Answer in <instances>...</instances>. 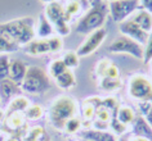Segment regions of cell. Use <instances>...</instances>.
I'll list each match as a JSON object with an SVG mask.
<instances>
[{
    "label": "cell",
    "instance_id": "cell-15",
    "mask_svg": "<svg viewBox=\"0 0 152 141\" xmlns=\"http://www.w3.org/2000/svg\"><path fill=\"white\" fill-rule=\"evenodd\" d=\"M35 33L39 36V39H49L56 33L52 23L47 20L44 13H41L39 16L37 25H35Z\"/></svg>",
    "mask_w": 152,
    "mask_h": 141
},
{
    "label": "cell",
    "instance_id": "cell-16",
    "mask_svg": "<svg viewBox=\"0 0 152 141\" xmlns=\"http://www.w3.org/2000/svg\"><path fill=\"white\" fill-rule=\"evenodd\" d=\"M85 140L88 141H117L116 136L113 133L107 131H97V129H86L83 133Z\"/></svg>",
    "mask_w": 152,
    "mask_h": 141
},
{
    "label": "cell",
    "instance_id": "cell-36",
    "mask_svg": "<svg viewBox=\"0 0 152 141\" xmlns=\"http://www.w3.org/2000/svg\"><path fill=\"white\" fill-rule=\"evenodd\" d=\"M103 108L111 110V109H116L119 108V101H117V99L115 96H108V98H104L103 100H102V104H101Z\"/></svg>",
    "mask_w": 152,
    "mask_h": 141
},
{
    "label": "cell",
    "instance_id": "cell-39",
    "mask_svg": "<svg viewBox=\"0 0 152 141\" xmlns=\"http://www.w3.org/2000/svg\"><path fill=\"white\" fill-rule=\"evenodd\" d=\"M139 5L142 9L147 10L152 14V0H139Z\"/></svg>",
    "mask_w": 152,
    "mask_h": 141
},
{
    "label": "cell",
    "instance_id": "cell-22",
    "mask_svg": "<svg viewBox=\"0 0 152 141\" xmlns=\"http://www.w3.org/2000/svg\"><path fill=\"white\" fill-rule=\"evenodd\" d=\"M20 49V45L10 40L8 36L0 33V54H8V53L17 51Z\"/></svg>",
    "mask_w": 152,
    "mask_h": 141
},
{
    "label": "cell",
    "instance_id": "cell-46",
    "mask_svg": "<svg viewBox=\"0 0 152 141\" xmlns=\"http://www.w3.org/2000/svg\"><path fill=\"white\" fill-rule=\"evenodd\" d=\"M1 129H3V127H1V123H0V133H1Z\"/></svg>",
    "mask_w": 152,
    "mask_h": 141
},
{
    "label": "cell",
    "instance_id": "cell-27",
    "mask_svg": "<svg viewBox=\"0 0 152 141\" xmlns=\"http://www.w3.org/2000/svg\"><path fill=\"white\" fill-rule=\"evenodd\" d=\"M43 114H44L43 106L34 104V105H30L28 108L26 109L25 117L27 118L28 121H37V119H40V118L43 117Z\"/></svg>",
    "mask_w": 152,
    "mask_h": 141
},
{
    "label": "cell",
    "instance_id": "cell-37",
    "mask_svg": "<svg viewBox=\"0 0 152 141\" xmlns=\"http://www.w3.org/2000/svg\"><path fill=\"white\" fill-rule=\"evenodd\" d=\"M110 126H111V128H112L116 133H124V132L128 129V126L123 124L121 122L117 121L116 118H113V119H112L111 122H110Z\"/></svg>",
    "mask_w": 152,
    "mask_h": 141
},
{
    "label": "cell",
    "instance_id": "cell-45",
    "mask_svg": "<svg viewBox=\"0 0 152 141\" xmlns=\"http://www.w3.org/2000/svg\"><path fill=\"white\" fill-rule=\"evenodd\" d=\"M40 1L45 3V4H50V3H56V1H58V0H40Z\"/></svg>",
    "mask_w": 152,
    "mask_h": 141
},
{
    "label": "cell",
    "instance_id": "cell-17",
    "mask_svg": "<svg viewBox=\"0 0 152 141\" xmlns=\"http://www.w3.org/2000/svg\"><path fill=\"white\" fill-rule=\"evenodd\" d=\"M84 4L81 3V0H68V3L63 7L64 9V18L66 21L70 23V21H72L76 16H79L83 9Z\"/></svg>",
    "mask_w": 152,
    "mask_h": 141
},
{
    "label": "cell",
    "instance_id": "cell-31",
    "mask_svg": "<svg viewBox=\"0 0 152 141\" xmlns=\"http://www.w3.org/2000/svg\"><path fill=\"white\" fill-rule=\"evenodd\" d=\"M80 128H81V121L76 117L68 119L66 123H64V129H66L67 133H76Z\"/></svg>",
    "mask_w": 152,
    "mask_h": 141
},
{
    "label": "cell",
    "instance_id": "cell-10",
    "mask_svg": "<svg viewBox=\"0 0 152 141\" xmlns=\"http://www.w3.org/2000/svg\"><path fill=\"white\" fill-rule=\"evenodd\" d=\"M119 31L121 35L130 37V39L137 41V43H139L140 45L146 44L148 35H150V33L144 32L138 25L134 23V22L132 20H129V18L125 20L124 22H121V23H119Z\"/></svg>",
    "mask_w": 152,
    "mask_h": 141
},
{
    "label": "cell",
    "instance_id": "cell-8",
    "mask_svg": "<svg viewBox=\"0 0 152 141\" xmlns=\"http://www.w3.org/2000/svg\"><path fill=\"white\" fill-rule=\"evenodd\" d=\"M138 8H140L139 0H115L108 3V14L113 22L121 23L128 20Z\"/></svg>",
    "mask_w": 152,
    "mask_h": 141
},
{
    "label": "cell",
    "instance_id": "cell-49",
    "mask_svg": "<svg viewBox=\"0 0 152 141\" xmlns=\"http://www.w3.org/2000/svg\"><path fill=\"white\" fill-rule=\"evenodd\" d=\"M86 141H88V140H86Z\"/></svg>",
    "mask_w": 152,
    "mask_h": 141
},
{
    "label": "cell",
    "instance_id": "cell-4",
    "mask_svg": "<svg viewBox=\"0 0 152 141\" xmlns=\"http://www.w3.org/2000/svg\"><path fill=\"white\" fill-rule=\"evenodd\" d=\"M20 86L22 90L28 94H34V95L44 94L49 91V89L52 87L50 76L43 68L37 66L27 67L26 76Z\"/></svg>",
    "mask_w": 152,
    "mask_h": 141
},
{
    "label": "cell",
    "instance_id": "cell-48",
    "mask_svg": "<svg viewBox=\"0 0 152 141\" xmlns=\"http://www.w3.org/2000/svg\"><path fill=\"white\" fill-rule=\"evenodd\" d=\"M121 141H126V140H121Z\"/></svg>",
    "mask_w": 152,
    "mask_h": 141
},
{
    "label": "cell",
    "instance_id": "cell-9",
    "mask_svg": "<svg viewBox=\"0 0 152 141\" xmlns=\"http://www.w3.org/2000/svg\"><path fill=\"white\" fill-rule=\"evenodd\" d=\"M106 36H107V31L104 30V27L89 33L86 36V39L83 41V44L79 46V49L76 50V54L80 56V58L81 56L90 55L103 44V41L106 40Z\"/></svg>",
    "mask_w": 152,
    "mask_h": 141
},
{
    "label": "cell",
    "instance_id": "cell-21",
    "mask_svg": "<svg viewBox=\"0 0 152 141\" xmlns=\"http://www.w3.org/2000/svg\"><path fill=\"white\" fill-rule=\"evenodd\" d=\"M30 106V101L25 96H16L14 99H12L8 105V113H14V112H18V113H22V112H26Z\"/></svg>",
    "mask_w": 152,
    "mask_h": 141
},
{
    "label": "cell",
    "instance_id": "cell-34",
    "mask_svg": "<svg viewBox=\"0 0 152 141\" xmlns=\"http://www.w3.org/2000/svg\"><path fill=\"white\" fill-rule=\"evenodd\" d=\"M96 117H97L98 121L110 122V121H111V112L101 105V106H98L97 110H96Z\"/></svg>",
    "mask_w": 152,
    "mask_h": 141
},
{
    "label": "cell",
    "instance_id": "cell-38",
    "mask_svg": "<svg viewBox=\"0 0 152 141\" xmlns=\"http://www.w3.org/2000/svg\"><path fill=\"white\" fill-rule=\"evenodd\" d=\"M92 127L93 129H97V131H106L110 127V122H103V121H93L92 122Z\"/></svg>",
    "mask_w": 152,
    "mask_h": 141
},
{
    "label": "cell",
    "instance_id": "cell-24",
    "mask_svg": "<svg viewBox=\"0 0 152 141\" xmlns=\"http://www.w3.org/2000/svg\"><path fill=\"white\" fill-rule=\"evenodd\" d=\"M25 123V117L22 113L14 112V113H8V118H7V124L12 129H18L21 128Z\"/></svg>",
    "mask_w": 152,
    "mask_h": 141
},
{
    "label": "cell",
    "instance_id": "cell-28",
    "mask_svg": "<svg viewBox=\"0 0 152 141\" xmlns=\"http://www.w3.org/2000/svg\"><path fill=\"white\" fill-rule=\"evenodd\" d=\"M10 58L7 54H0V81L9 78Z\"/></svg>",
    "mask_w": 152,
    "mask_h": 141
},
{
    "label": "cell",
    "instance_id": "cell-2",
    "mask_svg": "<svg viewBox=\"0 0 152 141\" xmlns=\"http://www.w3.org/2000/svg\"><path fill=\"white\" fill-rule=\"evenodd\" d=\"M0 33L8 36L20 46H25L35 39V21L31 17H23L0 23Z\"/></svg>",
    "mask_w": 152,
    "mask_h": 141
},
{
    "label": "cell",
    "instance_id": "cell-33",
    "mask_svg": "<svg viewBox=\"0 0 152 141\" xmlns=\"http://www.w3.org/2000/svg\"><path fill=\"white\" fill-rule=\"evenodd\" d=\"M49 46H50V53L54 54V53H58L62 50L63 48V40L61 36H52L49 37Z\"/></svg>",
    "mask_w": 152,
    "mask_h": 141
},
{
    "label": "cell",
    "instance_id": "cell-23",
    "mask_svg": "<svg viewBox=\"0 0 152 141\" xmlns=\"http://www.w3.org/2000/svg\"><path fill=\"white\" fill-rule=\"evenodd\" d=\"M66 71H67V67L64 66L62 59H53L49 63V76L52 78H57Z\"/></svg>",
    "mask_w": 152,
    "mask_h": 141
},
{
    "label": "cell",
    "instance_id": "cell-42",
    "mask_svg": "<svg viewBox=\"0 0 152 141\" xmlns=\"http://www.w3.org/2000/svg\"><path fill=\"white\" fill-rule=\"evenodd\" d=\"M130 141H151V140L146 139V137H142V136H134L130 139Z\"/></svg>",
    "mask_w": 152,
    "mask_h": 141
},
{
    "label": "cell",
    "instance_id": "cell-43",
    "mask_svg": "<svg viewBox=\"0 0 152 141\" xmlns=\"http://www.w3.org/2000/svg\"><path fill=\"white\" fill-rule=\"evenodd\" d=\"M37 141H50V140H49V137H48L47 133H44V135L41 136V137H40V139L37 140Z\"/></svg>",
    "mask_w": 152,
    "mask_h": 141
},
{
    "label": "cell",
    "instance_id": "cell-30",
    "mask_svg": "<svg viewBox=\"0 0 152 141\" xmlns=\"http://www.w3.org/2000/svg\"><path fill=\"white\" fill-rule=\"evenodd\" d=\"M96 110H97V108L86 99L84 101V105H83V117H84V119L92 121L93 118L96 117Z\"/></svg>",
    "mask_w": 152,
    "mask_h": 141
},
{
    "label": "cell",
    "instance_id": "cell-18",
    "mask_svg": "<svg viewBox=\"0 0 152 141\" xmlns=\"http://www.w3.org/2000/svg\"><path fill=\"white\" fill-rule=\"evenodd\" d=\"M115 118L119 122H121L123 124L128 126L130 123H134L135 114H134L133 108H130V106H128V105H121L116 110V117Z\"/></svg>",
    "mask_w": 152,
    "mask_h": 141
},
{
    "label": "cell",
    "instance_id": "cell-26",
    "mask_svg": "<svg viewBox=\"0 0 152 141\" xmlns=\"http://www.w3.org/2000/svg\"><path fill=\"white\" fill-rule=\"evenodd\" d=\"M121 86H123V82H121L120 78L102 77L101 87H102L103 90H106V91H115V90H119Z\"/></svg>",
    "mask_w": 152,
    "mask_h": 141
},
{
    "label": "cell",
    "instance_id": "cell-19",
    "mask_svg": "<svg viewBox=\"0 0 152 141\" xmlns=\"http://www.w3.org/2000/svg\"><path fill=\"white\" fill-rule=\"evenodd\" d=\"M56 80V83L57 86L61 87L63 90H70L72 89L75 85H76V78H75V74L71 69H67L66 72H63L61 76H58Z\"/></svg>",
    "mask_w": 152,
    "mask_h": 141
},
{
    "label": "cell",
    "instance_id": "cell-44",
    "mask_svg": "<svg viewBox=\"0 0 152 141\" xmlns=\"http://www.w3.org/2000/svg\"><path fill=\"white\" fill-rule=\"evenodd\" d=\"M4 117H5V113L3 112V109H0V122L4 121Z\"/></svg>",
    "mask_w": 152,
    "mask_h": 141
},
{
    "label": "cell",
    "instance_id": "cell-35",
    "mask_svg": "<svg viewBox=\"0 0 152 141\" xmlns=\"http://www.w3.org/2000/svg\"><path fill=\"white\" fill-rule=\"evenodd\" d=\"M102 77H108V78H119L120 77V72H119V68L113 62L110 63V66L107 67V69L104 71V73Z\"/></svg>",
    "mask_w": 152,
    "mask_h": 141
},
{
    "label": "cell",
    "instance_id": "cell-25",
    "mask_svg": "<svg viewBox=\"0 0 152 141\" xmlns=\"http://www.w3.org/2000/svg\"><path fill=\"white\" fill-rule=\"evenodd\" d=\"M61 59L63 60V63H64V66L67 67V69L76 68L79 66V63H80V56L76 54V51H66Z\"/></svg>",
    "mask_w": 152,
    "mask_h": 141
},
{
    "label": "cell",
    "instance_id": "cell-20",
    "mask_svg": "<svg viewBox=\"0 0 152 141\" xmlns=\"http://www.w3.org/2000/svg\"><path fill=\"white\" fill-rule=\"evenodd\" d=\"M134 132L137 133V136L146 137V139L152 141V128L150 127V124L147 123L143 117L137 118L134 121Z\"/></svg>",
    "mask_w": 152,
    "mask_h": 141
},
{
    "label": "cell",
    "instance_id": "cell-12",
    "mask_svg": "<svg viewBox=\"0 0 152 141\" xmlns=\"http://www.w3.org/2000/svg\"><path fill=\"white\" fill-rule=\"evenodd\" d=\"M129 20H132L134 23L138 25L144 32L147 33L152 32V14L150 12H147V10L138 8L129 17Z\"/></svg>",
    "mask_w": 152,
    "mask_h": 141
},
{
    "label": "cell",
    "instance_id": "cell-13",
    "mask_svg": "<svg viewBox=\"0 0 152 141\" xmlns=\"http://www.w3.org/2000/svg\"><path fill=\"white\" fill-rule=\"evenodd\" d=\"M26 72H27V66L25 64L23 60L21 59H10L9 64V78L14 81L18 85L23 81Z\"/></svg>",
    "mask_w": 152,
    "mask_h": 141
},
{
    "label": "cell",
    "instance_id": "cell-29",
    "mask_svg": "<svg viewBox=\"0 0 152 141\" xmlns=\"http://www.w3.org/2000/svg\"><path fill=\"white\" fill-rule=\"evenodd\" d=\"M152 62V32L148 35L146 44L143 45V63L148 64Z\"/></svg>",
    "mask_w": 152,
    "mask_h": 141
},
{
    "label": "cell",
    "instance_id": "cell-5",
    "mask_svg": "<svg viewBox=\"0 0 152 141\" xmlns=\"http://www.w3.org/2000/svg\"><path fill=\"white\" fill-rule=\"evenodd\" d=\"M44 16L47 20L50 22L56 33L58 36H67L71 32L70 23L64 18V9L63 5L59 1L50 3V4L45 5L44 9Z\"/></svg>",
    "mask_w": 152,
    "mask_h": 141
},
{
    "label": "cell",
    "instance_id": "cell-6",
    "mask_svg": "<svg viewBox=\"0 0 152 141\" xmlns=\"http://www.w3.org/2000/svg\"><path fill=\"white\" fill-rule=\"evenodd\" d=\"M129 95L138 101L152 103V81L143 74H134L129 80Z\"/></svg>",
    "mask_w": 152,
    "mask_h": 141
},
{
    "label": "cell",
    "instance_id": "cell-11",
    "mask_svg": "<svg viewBox=\"0 0 152 141\" xmlns=\"http://www.w3.org/2000/svg\"><path fill=\"white\" fill-rule=\"evenodd\" d=\"M23 50L26 54L36 56V55H44L50 53V46H49V39H34L23 46Z\"/></svg>",
    "mask_w": 152,
    "mask_h": 141
},
{
    "label": "cell",
    "instance_id": "cell-32",
    "mask_svg": "<svg viewBox=\"0 0 152 141\" xmlns=\"http://www.w3.org/2000/svg\"><path fill=\"white\" fill-rule=\"evenodd\" d=\"M44 128L43 127H34L31 128L30 131L26 133L25 137H23V140L25 141H37L40 139L41 136L44 135Z\"/></svg>",
    "mask_w": 152,
    "mask_h": 141
},
{
    "label": "cell",
    "instance_id": "cell-47",
    "mask_svg": "<svg viewBox=\"0 0 152 141\" xmlns=\"http://www.w3.org/2000/svg\"><path fill=\"white\" fill-rule=\"evenodd\" d=\"M106 1H108V3H111V1H115V0H106Z\"/></svg>",
    "mask_w": 152,
    "mask_h": 141
},
{
    "label": "cell",
    "instance_id": "cell-1",
    "mask_svg": "<svg viewBox=\"0 0 152 141\" xmlns=\"http://www.w3.org/2000/svg\"><path fill=\"white\" fill-rule=\"evenodd\" d=\"M108 16V3L106 0H98L93 3L92 8L83 14L75 26V31L81 35H89L97 30L103 28Z\"/></svg>",
    "mask_w": 152,
    "mask_h": 141
},
{
    "label": "cell",
    "instance_id": "cell-14",
    "mask_svg": "<svg viewBox=\"0 0 152 141\" xmlns=\"http://www.w3.org/2000/svg\"><path fill=\"white\" fill-rule=\"evenodd\" d=\"M21 86L12 81L10 78H5L0 81V99L3 101H9L20 93Z\"/></svg>",
    "mask_w": 152,
    "mask_h": 141
},
{
    "label": "cell",
    "instance_id": "cell-40",
    "mask_svg": "<svg viewBox=\"0 0 152 141\" xmlns=\"http://www.w3.org/2000/svg\"><path fill=\"white\" fill-rule=\"evenodd\" d=\"M144 119H146V122L150 124V127L152 128V106L150 108V110L147 112L146 116H144Z\"/></svg>",
    "mask_w": 152,
    "mask_h": 141
},
{
    "label": "cell",
    "instance_id": "cell-7",
    "mask_svg": "<svg viewBox=\"0 0 152 141\" xmlns=\"http://www.w3.org/2000/svg\"><path fill=\"white\" fill-rule=\"evenodd\" d=\"M107 49L110 53H113V54H129L138 60H143V45L128 36L120 35L119 37H116L108 45Z\"/></svg>",
    "mask_w": 152,
    "mask_h": 141
},
{
    "label": "cell",
    "instance_id": "cell-41",
    "mask_svg": "<svg viewBox=\"0 0 152 141\" xmlns=\"http://www.w3.org/2000/svg\"><path fill=\"white\" fill-rule=\"evenodd\" d=\"M5 141H21V137H20V136H17L16 133H13V135H12V136H9Z\"/></svg>",
    "mask_w": 152,
    "mask_h": 141
},
{
    "label": "cell",
    "instance_id": "cell-3",
    "mask_svg": "<svg viewBox=\"0 0 152 141\" xmlns=\"http://www.w3.org/2000/svg\"><path fill=\"white\" fill-rule=\"evenodd\" d=\"M76 112H77V104L75 99L68 95H61L57 96L49 106V122L56 128H63L64 123L74 118Z\"/></svg>",
    "mask_w": 152,
    "mask_h": 141
}]
</instances>
